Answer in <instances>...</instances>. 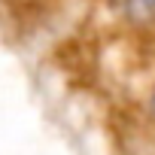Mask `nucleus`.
<instances>
[{"mask_svg": "<svg viewBox=\"0 0 155 155\" xmlns=\"http://www.w3.org/2000/svg\"><path fill=\"white\" fill-rule=\"evenodd\" d=\"M131 3H134V9L143 12V15H152V12H155V0H131Z\"/></svg>", "mask_w": 155, "mask_h": 155, "instance_id": "obj_1", "label": "nucleus"}, {"mask_svg": "<svg viewBox=\"0 0 155 155\" xmlns=\"http://www.w3.org/2000/svg\"><path fill=\"white\" fill-rule=\"evenodd\" d=\"M149 104H152V113H155V88H152V101Z\"/></svg>", "mask_w": 155, "mask_h": 155, "instance_id": "obj_2", "label": "nucleus"}]
</instances>
